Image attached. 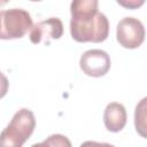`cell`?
Here are the masks:
<instances>
[{"label":"cell","mask_w":147,"mask_h":147,"mask_svg":"<svg viewBox=\"0 0 147 147\" xmlns=\"http://www.w3.org/2000/svg\"><path fill=\"white\" fill-rule=\"evenodd\" d=\"M96 0H75L70 5V33L78 42H101L109 33V22L98 10Z\"/></svg>","instance_id":"obj_1"},{"label":"cell","mask_w":147,"mask_h":147,"mask_svg":"<svg viewBox=\"0 0 147 147\" xmlns=\"http://www.w3.org/2000/svg\"><path fill=\"white\" fill-rule=\"evenodd\" d=\"M36 126L34 115L26 108L20 109L1 132V147H22Z\"/></svg>","instance_id":"obj_2"},{"label":"cell","mask_w":147,"mask_h":147,"mask_svg":"<svg viewBox=\"0 0 147 147\" xmlns=\"http://www.w3.org/2000/svg\"><path fill=\"white\" fill-rule=\"evenodd\" d=\"M0 22H1L0 25L1 39L22 38L28 32V30H31L33 26L30 14L21 8L1 10Z\"/></svg>","instance_id":"obj_3"},{"label":"cell","mask_w":147,"mask_h":147,"mask_svg":"<svg viewBox=\"0 0 147 147\" xmlns=\"http://www.w3.org/2000/svg\"><path fill=\"white\" fill-rule=\"evenodd\" d=\"M144 24L136 17L122 18L116 28V38L124 48L133 49L139 47L145 40Z\"/></svg>","instance_id":"obj_4"},{"label":"cell","mask_w":147,"mask_h":147,"mask_svg":"<svg viewBox=\"0 0 147 147\" xmlns=\"http://www.w3.org/2000/svg\"><path fill=\"white\" fill-rule=\"evenodd\" d=\"M110 56L102 49H88L80 56L79 65L83 72L91 77L105 76L110 69Z\"/></svg>","instance_id":"obj_5"},{"label":"cell","mask_w":147,"mask_h":147,"mask_svg":"<svg viewBox=\"0 0 147 147\" xmlns=\"http://www.w3.org/2000/svg\"><path fill=\"white\" fill-rule=\"evenodd\" d=\"M63 34L62 21L57 17H49L47 20L36 23L30 30V40L33 44L42 41L48 42L53 39H59Z\"/></svg>","instance_id":"obj_6"},{"label":"cell","mask_w":147,"mask_h":147,"mask_svg":"<svg viewBox=\"0 0 147 147\" xmlns=\"http://www.w3.org/2000/svg\"><path fill=\"white\" fill-rule=\"evenodd\" d=\"M103 123L108 131L119 132L126 124V110L122 103L110 102L103 113Z\"/></svg>","instance_id":"obj_7"},{"label":"cell","mask_w":147,"mask_h":147,"mask_svg":"<svg viewBox=\"0 0 147 147\" xmlns=\"http://www.w3.org/2000/svg\"><path fill=\"white\" fill-rule=\"evenodd\" d=\"M134 126L138 134L147 139V96L141 99L136 106Z\"/></svg>","instance_id":"obj_8"},{"label":"cell","mask_w":147,"mask_h":147,"mask_svg":"<svg viewBox=\"0 0 147 147\" xmlns=\"http://www.w3.org/2000/svg\"><path fill=\"white\" fill-rule=\"evenodd\" d=\"M49 147H71L70 140L63 134H52L44 140Z\"/></svg>","instance_id":"obj_9"},{"label":"cell","mask_w":147,"mask_h":147,"mask_svg":"<svg viewBox=\"0 0 147 147\" xmlns=\"http://www.w3.org/2000/svg\"><path fill=\"white\" fill-rule=\"evenodd\" d=\"M79 147H115L110 144H107V142H96V141H91V140H87L85 142H83Z\"/></svg>","instance_id":"obj_10"},{"label":"cell","mask_w":147,"mask_h":147,"mask_svg":"<svg viewBox=\"0 0 147 147\" xmlns=\"http://www.w3.org/2000/svg\"><path fill=\"white\" fill-rule=\"evenodd\" d=\"M119 5L127 7V8H137L144 3V1H118Z\"/></svg>","instance_id":"obj_11"},{"label":"cell","mask_w":147,"mask_h":147,"mask_svg":"<svg viewBox=\"0 0 147 147\" xmlns=\"http://www.w3.org/2000/svg\"><path fill=\"white\" fill-rule=\"evenodd\" d=\"M31 147H49L45 141H42V142H39V144H33Z\"/></svg>","instance_id":"obj_12"}]
</instances>
